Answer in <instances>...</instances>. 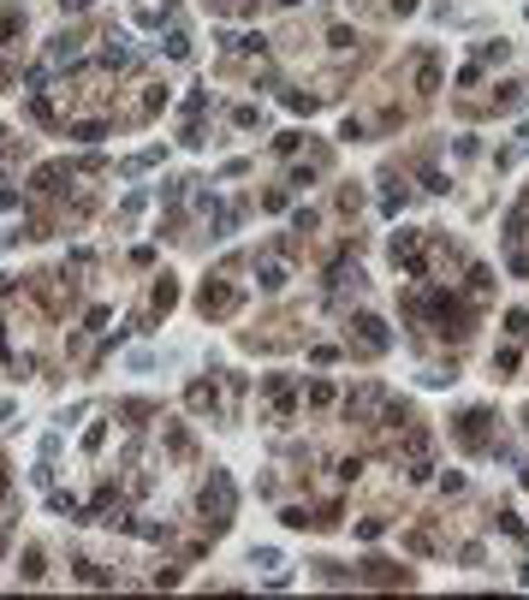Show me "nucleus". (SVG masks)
Here are the masks:
<instances>
[{
  "label": "nucleus",
  "instance_id": "f257e3e1",
  "mask_svg": "<svg viewBox=\"0 0 529 600\" xmlns=\"http://www.w3.org/2000/svg\"><path fill=\"white\" fill-rule=\"evenodd\" d=\"M203 512H208V517H226V512H232V482H226V476L203 487Z\"/></svg>",
  "mask_w": 529,
  "mask_h": 600
},
{
  "label": "nucleus",
  "instance_id": "39448f33",
  "mask_svg": "<svg viewBox=\"0 0 529 600\" xmlns=\"http://www.w3.org/2000/svg\"><path fill=\"white\" fill-rule=\"evenodd\" d=\"M161 54H173V59H185V54H191V48H185V36H178V30H167V42H161Z\"/></svg>",
  "mask_w": 529,
  "mask_h": 600
},
{
  "label": "nucleus",
  "instance_id": "423d86ee",
  "mask_svg": "<svg viewBox=\"0 0 529 600\" xmlns=\"http://www.w3.org/2000/svg\"><path fill=\"white\" fill-rule=\"evenodd\" d=\"M279 279H286V268H279V262H262V285H268V292H274Z\"/></svg>",
  "mask_w": 529,
  "mask_h": 600
},
{
  "label": "nucleus",
  "instance_id": "20e7f679",
  "mask_svg": "<svg viewBox=\"0 0 529 600\" xmlns=\"http://www.w3.org/2000/svg\"><path fill=\"white\" fill-rule=\"evenodd\" d=\"M18 571H24V576H30V583H36V576H42V553H36V547H30V553H24V559H18Z\"/></svg>",
  "mask_w": 529,
  "mask_h": 600
},
{
  "label": "nucleus",
  "instance_id": "7ed1b4c3",
  "mask_svg": "<svg viewBox=\"0 0 529 600\" xmlns=\"http://www.w3.org/2000/svg\"><path fill=\"white\" fill-rule=\"evenodd\" d=\"M286 107H292V113H315V95H304V89H286Z\"/></svg>",
  "mask_w": 529,
  "mask_h": 600
},
{
  "label": "nucleus",
  "instance_id": "f03ea898",
  "mask_svg": "<svg viewBox=\"0 0 529 600\" xmlns=\"http://www.w3.org/2000/svg\"><path fill=\"white\" fill-rule=\"evenodd\" d=\"M357 339H369V351H387V327L375 315H357Z\"/></svg>",
  "mask_w": 529,
  "mask_h": 600
}]
</instances>
